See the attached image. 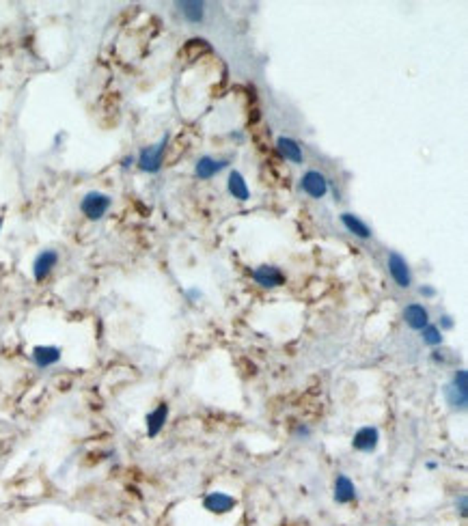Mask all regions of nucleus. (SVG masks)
<instances>
[{"instance_id":"a211bd4d","label":"nucleus","mask_w":468,"mask_h":526,"mask_svg":"<svg viewBox=\"0 0 468 526\" xmlns=\"http://www.w3.org/2000/svg\"><path fill=\"white\" fill-rule=\"evenodd\" d=\"M445 399H447V404L451 406V410H466V406H468V393L458 391L454 384H447Z\"/></svg>"},{"instance_id":"4468645a","label":"nucleus","mask_w":468,"mask_h":526,"mask_svg":"<svg viewBox=\"0 0 468 526\" xmlns=\"http://www.w3.org/2000/svg\"><path fill=\"white\" fill-rule=\"evenodd\" d=\"M166 421H168V406H166V404H160L155 410H151V412L147 414V419H145V425H147V436H149V438H155V436H158L160 431L164 429Z\"/></svg>"},{"instance_id":"ddd939ff","label":"nucleus","mask_w":468,"mask_h":526,"mask_svg":"<svg viewBox=\"0 0 468 526\" xmlns=\"http://www.w3.org/2000/svg\"><path fill=\"white\" fill-rule=\"evenodd\" d=\"M276 149H278L280 156H283L285 160H289V162H293V164H302V160H304L302 147L289 136H278L276 138Z\"/></svg>"},{"instance_id":"412c9836","label":"nucleus","mask_w":468,"mask_h":526,"mask_svg":"<svg viewBox=\"0 0 468 526\" xmlns=\"http://www.w3.org/2000/svg\"><path fill=\"white\" fill-rule=\"evenodd\" d=\"M456 326V321H454V317H451V315H443L441 317V330H451V328H454Z\"/></svg>"},{"instance_id":"9d476101","label":"nucleus","mask_w":468,"mask_h":526,"mask_svg":"<svg viewBox=\"0 0 468 526\" xmlns=\"http://www.w3.org/2000/svg\"><path fill=\"white\" fill-rule=\"evenodd\" d=\"M60 354L63 352H60V347H56V345H37V347H33V352H30V358H33V363L39 369H48L60 361Z\"/></svg>"},{"instance_id":"2eb2a0df","label":"nucleus","mask_w":468,"mask_h":526,"mask_svg":"<svg viewBox=\"0 0 468 526\" xmlns=\"http://www.w3.org/2000/svg\"><path fill=\"white\" fill-rule=\"evenodd\" d=\"M227 188H229V194L233 198H238V201H248V198H251V188H248V183H246V179H244V175L240 171H231L229 173Z\"/></svg>"},{"instance_id":"7ed1b4c3","label":"nucleus","mask_w":468,"mask_h":526,"mask_svg":"<svg viewBox=\"0 0 468 526\" xmlns=\"http://www.w3.org/2000/svg\"><path fill=\"white\" fill-rule=\"evenodd\" d=\"M386 266H388V274H391V278L395 281L397 287L408 289V287L412 285V272H410V268H408V261H405L399 253H395V251L388 253Z\"/></svg>"},{"instance_id":"5701e85b","label":"nucleus","mask_w":468,"mask_h":526,"mask_svg":"<svg viewBox=\"0 0 468 526\" xmlns=\"http://www.w3.org/2000/svg\"><path fill=\"white\" fill-rule=\"evenodd\" d=\"M0 227H3V218H0Z\"/></svg>"},{"instance_id":"dca6fc26","label":"nucleus","mask_w":468,"mask_h":526,"mask_svg":"<svg viewBox=\"0 0 468 526\" xmlns=\"http://www.w3.org/2000/svg\"><path fill=\"white\" fill-rule=\"evenodd\" d=\"M341 225L346 227L352 236H356V238H361V240H369L373 233H371V229L358 218L356 214H350V211H346V214H341Z\"/></svg>"},{"instance_id":"6ab92c4d","label":"nucleus","mask_w":468,"mask_h":526,"mask_svg":"<svg viewBox=\"0 0 468 526\" xmlns=\"http://www.w3.org/2000/svg\"><path fill=\"white\" fill-rule=\"evenodd\" d=\"M421 339H423L425 345L438 347V345H443V330L438 326H434V323H427V326L421 330Z\"/></svg>"},{"instance_id":"4be33fe9","label":"nucleus","mask_w":468,"mask_h":526,"mask_svg":"<svg viewBox=\"0 0 468 526\" xmlns=\"http://www.w3.org/2000/svg\"><path fill=\"white\" fill-rule=\"evenodd\" d=\"M419 293H421V296H425V298H434V296H436V289H434V287L423 285V287L419 289Z\"/></svg>"},{"instance_id":"aec40b11","label":"nucleus","mask_w":468,"mask_h":526,"mask_svg":"<svg viewBox=\"0 0 468 526\" xmlns=\"http://www.w3.org/2000/svg\"><path fill=\"white\" fill-rule=\"evenodd\" d=\"M456 507H458V512H460L462 518L468 516V499H466V494H462V496L456 501Z\"/></svg>"},{"instance_id":"9b49d317","label":"nucleus","mask_w":468,"mask_h":526,"mask_svg":"<svg viewBox=\"0 0 468 526\" xmlns=\"http://www.w3.org/2000/svg\"><path fill=\"white\" fill-rule=\"evenodd\" d=\"M335 503L339 505H350L356 501V485L352 483V479L348 474H337L335 479Z\"/></svg>"},{"instance_id":"6e6552de","label":"nucleus","mask_w":468,"mask_h":526,"mask_svg":"<svg viewBox=\"0 0 468 526\" xmlns=\"http://www.w3.org/2000/svg\"><path fill=\"white\" fill-rule=\"evenodd\" d=\"M253 278H255L257 285L266 287V289H276L280 285H285V274L280 272L276 266H259L253 272Z\"/></svg>"},{"instance_id":"f8f14e48","label":"nucleus","mask_w":468,"mask_h":526,"mask_svg":"<svg viewBox=\"0 0 468 526\" xmlns=\"http://www.w3.org/2000/svg\"><path fill=\"white\" fill-rule=\"evenodd\" d=\"M227 166H229V160H214L212 156H203V158H199V162L194 166V175L199 179H212L214 175L225 171Z\"/></svg>"},{"instance_id":"39448f33","label":"nucleus","mask_w":468,"mask_h":526,"mask_svg":"<svg viewBox=\"0 0 468 526\" xmlns=\"http://www.w3.org/2000/svg\"><path fill=\"white\" fill-rule=\"evenodd\" d=\"M236 505H238V501L225 492H210L208 496L203 499V509H208L210 514H216V516H225V514L233 512Z\"/></svg>"},{"instance_id":"0eeeda50","label":"nucleus","mask_w":468,"mask_h":526,"mask_svg":"<svg viewBox=\"0 0 468 526\" xmlns=\"http://www.w3.org/2000/svg\"><path fill=\"white\" fill-rule=\"evenodd\" d=\"M56 263H58V253L56 251H41L35 257V261H33V276H35V281L37 283L45 281V278L52 274V270L56 268Z\"/></svg>"},{"instance_id":"1a4fd4ad","label":"nucleus","mask_w":468,"mask_h":526,"mask_svg":"<svg viewBox=\"0 0 468 526\" xmlns=\"http://www.w3.org/2000/svg\"><path fill=\"white\" fill-rule=\"evenodd\" d=\"M403 319L412 330L421 332L430 323V313H427V308L423 304L412 302V304H408L403 308Z\"/></svg>"},{"instance_id":"f3484780","label":"nucleus","mask_w":468,"mask_h":526,"mask_svg":"<svg viewBox=\"0 0 468 526\" xmlns=\"http://www.w3.org/2000/svg\"><path fill=\"white\" fill-rule=\"evenodd\" d=\"M177 7L183 18L192 24H199V22H203V18H205V5L199 3V0H183V3H177Z\"/></svg>"},{"instance_id":"f257e3e1","label":"nucleus","mask_w":468,"mask_h":526,"mask_svg":"<svg viewBox=\"0 0 468 526\" xmlns=\"http://www.w3.org/2000/svg\"><path fill=\"white\" fill-rule=\"evenodd\" d=\"M166 143H168V134L162 138V141L158 145H151V147H145L140 149L138 158H136V164L143 173H149V175H155L162 168V158H164V151H166Z\"/></svg>"},{"instance_id":"f03ea898","label":"nucleus","mask_w":468,"mask_h":526,"mask_svg":"<svg viewBox=\"0 0 468 526\" xmlns=\"http://www.w3.org/2000/svg\"><path fill=\"white\" fill-rule=\"evenodd\" d=\"M111 205H113V198L111 196L104 194V192L93 190V192H87L82 196L80 211L87 216L89 220H102L104 216H106V211L111 209Z\"/></svg>"},{"instance_id":"423d86ee","label":"nucleus","mask_w":468,"mask_h":526,"mask_svg":"<svg viewBox=\"0 0 468 526\" xmlns=\"http://www.w3.org/2000/svg\"><path fill=\"white\" fill-rule=\"evenodd\" d=\"M378 444H380V431L378 427H371V425L361 427L352 438V446L361 453H373L378 448Z\"/></svg>"},{"instance_id":"20e7f679","label":"nucleus","mask_w":468,"mask_h":526,"mask_svg":"<svg viewBox=\"0 0 468 526\" xmlns=\"http://www.w3.org/2000/svg\"><path fill=\"white\" fill-rule=\"evenodd\" d=\"M300 190L309 194L311 198H322L328 192V179L320 171H307L300 177Z\"/></svg>"}]
</instances>
